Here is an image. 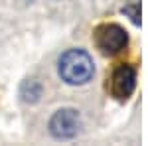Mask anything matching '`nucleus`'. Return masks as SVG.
Returning <instances> with one entry per match:
<instances>
[{"label":"nucleus","mask_w":148,"mask_h":146,"mask_svg":"<svg viewBox=\"0 0 148 146\" xmlns=\"http://www.w3.org/2000/svg\"><path fill=\"white\" fill-rule=\"evenodd\" d=\"M93 59L83 49H69L59 59V75L69 85H83L93 77Z\"/></svg>","instance_id":"nucleus-1"},{"label":"nucleus","mask_w":148,"mask_h":146,"mask_svg":"<svg viewBox=\"0 0 148 146\" xmlns=\"http://www.w3.org/2000/svg\"><path fill=\"white\" fill-rule=\"evenodd\" d=\"M95 42L99 45V49H103L105 53L114 56V53L123 51L126 47L128 36L119 24H105L95 32Z\"/></svg>","instance_id":"nucleus-2"},{"label":"nucleus","mask_w":148,"mask_h":146,"mask_svg":"<svg viewBox=\"0 0 148 146\" xmlns=\"http://www.w3.org/2000/svg\"><path fill=\"white\" fill-rule=\"evenodd\" d=\"M79 126H81L79 114L73 109L57 111L49 121V130L56 138H73L79 132Z\"/></svg>","instance_id":"nucleus-3"},{"label":"nucleus","mask_w":148,"mask_h":146,"mask_svg":"<svg viewBox=\"0 0 148 146\" xmlns=\"http://www.w3.org/2000/svg\"><path fill=\"white\" fill-rule=\"evenodd\" d=\"M136 87V71L130 65H121L111 77V91L116 99H128Z\"/></svg>","instance_id":"nucleus-4"}]
</instances>
